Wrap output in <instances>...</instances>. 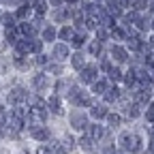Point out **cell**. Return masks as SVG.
Instances as JSON below:
<instances>
[{
  "instance_id": "45",
  "label": "cell",
  "mask_w": 154,
  "mask_h": 154,
  "mask_svg": "<svg viewBox=\"0 0 154 154\" xmlns=\"http://www.w3.org/2000/svg\"><path fill=\"white\" fill-rule=\"evenodd\" d=\"M101 69H103V71H109V69H111V64H109V60H103V64H101Z\"/></svg>"
},
{
  "instance_id": "46",
  "label": "cell",
  "mask_w": 154,
  "mask_h": 154,
  "mask_svg": "<svg viewBox=\"0 0 154 154\" xmlns=\"http://www.w3.org/2000/svg\"><path fill=\"white\" fill-rule=\"evenodd\" d=\"M7 135V131H5V126H0V137H5Z\"/></svg>"
},
{
  "instance_id": "11",
  "label": "cell",
  "mask_w": 154,
  "mask_h": 154,
  "mask_svg": "<svg viewBox=\"0 0 154 154\" xmlns=\"http://www.w3.org/2000/svg\"><path fill=\"white\" fill-rule=\"evenodd\" d=\"M111 56H113V58H116L118 62H124L126 58H128L126 49H124V47H120V45H113V49H111Z\"/></svg>"
},
{
  "instance_id": "43",
  "label": "cell",
  "mask_w": 154,
  "mask_h": 154,
  "mask_svg": "<svg viewBox=\"0 0 154 154\" xmlns=\"http://www.w3.org/2000/svg\"><path fill=\"white\" fill-rule=\"evenodd\" d=\"M146 118H148V120H150V122L154 124V109H150V111L146 113Z\"/></svg>"
},
{
  "instance_id": "31",
  "label": "cell",
  "mask_w": 154,
  "mask_h": 154,
  "mask_svg": "<svg viewBox=\"0 0 154 154\" xmlns=\"http://www.w3.org/2000/svg\"><path fill=\"white\" fill-rule=\"evenodd\" d=\"M28 13H30V5H22V7L17 9V17H19V19H22V17H26Z\"/></svg>"
},
{
  "instance_id": "8",
  "label": "cell",
  "mask_w": 154,
  "mask_h": 154,
  "mask_svg": "<svg viewBox=\"0 0 154 154\" xmlns=\"http://www.w3.org/2000/svg\"><path fill=\"white\" fill-rule=\"evenodd\" d=\"M32 82H34V86L41 90V92H43L45 88H49V79H47V75H45V73H36Z\"/></svg>"
},
{
  "instance_id": "7",
  "label": "cell",
  "mask_w": 154,
  "mask_h": 154,
  "mask_svg": "<svg viewBox=\"0 0 154 154\" xmlns=\"http://www.w3.org/2000/svg\"><path fill=\"white\" fill-rule=\"evenodd\" d=\"M150 99H152L150 88H143V90H139V92H135V103H137L139 107H141V105H146Z\"/></svg>"
},
{
  "instance_id": "18",
  "label": "cell",
  "mask_w": 154,
  "mask_h": 154,
  "mask_svg": "<svg viewBox=\"0 0 154 154\" xmlns=\"http://www.w3.org/2000/svg\"><path fill=\"white\" fill-rule=\"evenodd\" d=\"M118 96H120V90H118V88H109V90H105V101H107V103L116 101Z\"/></svg>"
},
{
  "instance_id": "54",
  "label": "cell",
  "mask_w": 154,
  "mask_h": 154,
  "mask_svg": "<svg viewBox=\"0 0 154 154\" xmlns=\"http://www.w3.org/2000/svg\"><path fill=\"white\" fill-rule=\"evenodd\" d=\"M22 154H26V152H22Z\"/></svg>"
},
{
  "instance_id": "4",
  "label": "cell",
  "mask_w": 154,
  "mask_h": 154,
  "mask_svg": "<svg viewBox=\"0 0 154 154\" xmlns=\"http://www.w3.org/2000/svg\"><path fill=\"white\" fill-rule=\"evenodd\" d=\"M88 137L92 141H99V139L107 137V128L105 126H99V124H88Z\"/></svg>"
},
{
  "instance_id": "35",
  "label": "cell",
  "mask_w": 154,
  "mask_h": 154,
  "mask_svg": "<svg viewBox=\"0 0 154 154\" xmlns=\"http://www.w3.org/2000/svg\"><path fill=\"white\" fill-rule=\"evenodd\" d=\"M69 15H71V11L62 9V11H58V13H56V19H58V22H62V19H66Z\"/></svg>"
},
{
  "instance_id": "42",
  "label": "cell",
  "mask_w": 154,
  "mask_h": 154,
  "mask_svg": "<svg viewBox=\"0 0 154 154\" xmlns=\"http://www.w3.org/2000/svg\"><path fill=\"white\" fill-rule=\"evenodd\" d=\"M36 154H51V150H49V148H45V146H41V148L36 150Z\"/></svg>"
},
{
  "instance_id": "53",
  "label": "cell",
  "mask_w": 154,
  "mask_h": 154,
  "mask_svg": "<svg viewBox=\"0 0 154 154\" xmlns=\"http://www.w3.org/2000/svg\"><path fill=\"white\" fill-rule=\"evenodd\" d=\"M152 28H154V19H152Z\"/></svg>"
},
{
  "instance_id": "22",
  "label": "cell",
  "mask_w": 154,
  "mask_h": 154,
  "mask_svg": "<svg viewBox=\"0 0 154 154\" xmlns=\"http://www.w3.org/2000/svg\"><path fill=\"white\" fill-rule=\"evenodd\" d=\"M105 118H107L109 126H113V128H116V126H120V116H118V113H107Z\"/></svg>"
},
{
  "instance_id": "51",
  "label": "cell",
  "mask_w": 154,
  "mask_h": 154,
  "mask_svg": "<svg viewBox=\"0 0 154 154\" xmlns=\"http://www.w3.org/2000/svg\"><path fill=\"white\" fill-rule=\"evenodd\" d=\"M66 2H77V0H66Z\"/></svg>"
},
{
  "instance_id": "38",
  "label": "cell",
  "mask_w": 154,
  "mask_h": 154,
  "mask_svg": "<svg viewBox=\"0 0 154 154\" xmlns=\"http://www.w3.org/2000/svg\"><path fill=\"white\" fill-rule=\"evenodd\" d=\"M131 7H133L135 11H143V9H146V2H143V0H135Z\"/></svg>"
},
{
  "instance_id": "25",
  "label": "cell",
  "mask_w": 154,
  "mask_h": 154,
  "mask_svg": "<svg viewBox=\"0 0 154 154\" xmlns=\"http://www.w3.org/2000/svg\"><path fill=\"white\" fill-rule=\"evenodd\" d=\"M0 19H2V24H5L7 28H13V26H15V17H13V15H9V13H5Z\"/></svg>"
},
{
  "instance_id": "47",
  "label": "cell",
  "mask_w": 154,
  "mask_h": 154,
  "mask_svg": "<svg viewBox=\"0 0 154 154\" xmlns=\"http://www.w3.org/2000/svg\"><path fill=\"white\" fill-rule=\"evenodd\" d=\"M49 2H51V5H60V2H62V0H49Z\"/></svg>"
},
{
  "instance_id": "21",
  "label": "cell",
  "mask_w": 154,
  "mask_h": 154,
  "mask_svg": "<svg viewBox=\"0 0 154 154\" xmlns=\"http://www.w3.org/2000/svg\"><path fill=\"white\" fill-rule=\"evenodd\" d=\"M107 113H109V111H107L103 105H99V107L94 105V107H92V116H94V118H105Z\"/></svg>"
},
{
  "instance_id": "14",
  "label": "cell",
  "mask_w": 154,
  "mask_h": 154,
  "mask_svg": "<svg viewBox=\"0 0 154 154\" xmlns=\"http://www.w3.org/2000/svg\"><path fill=\"white\" fill-rule=\"evenodd\" d=\"M7 126H9L13 133H19V131H22V126H24V122H22V120H17V118H13V116H9Z\"/></svg>"
},
{
  "instance_id": "2",
  "label": "cell",
  "mask_w": 154,
  "mask_h": 154,
  "mask_svg": "<svg viewBox=\"0 0 154 154\" xmlns=\"http://www.w3.org/2000/svg\"><path fill=\"white\" fill-rule=\"evenodd\" d=\"M69 99H71L75 105H79V107H86V105L92 103L90 96H88L84 90H77V88H71V90H69Z\"/></svg>"
},
{
  "instance_id": "5",
  "label": "cell",
  "mask_w": 154,
  "mask_h": 154,
  "mask_svg": "<svg viewBox=\"0 0 154 154\" xmlns=\"http://www.w3.org/2000/svg\"><path fill=\"white\" fill-rule=\"evenodd\" d=\"M26 99H28V92H26L24 88H13V90L9 92V103H13V105L24 103Z\"/></svg>"
},
{
  "instance_id": "10",
  "label": "cell",
  "mask_w": 154,
  "mask_h": 154,
  "mask_svg": "<svg viewBox=\"0 0 154 154\" xmlns=\"http://www.w3.org/2000/svg\"><path fill=\"white\" fill-rule=\"evenodd\" d=\"M30 135L34 139H38V141H45V139H49V131L47 128H43V126H36V128H32L30 131Z\"/></svg>"
},
{
  "instance_id": "3",
  "label": "cell",
  "mask_w": 154,
  "mask_h": 154,
  "mask_svg": "<svg viewBox=\"0 0 154 154\" xmlns=\"http://www.w3.org/2000/svg\"><path fill=\"white\" fill-rule=\"evenodd\" d=\"M71 124H73V128H77V131H84V128H88V118H86V113H82V111H73L71 113Z\"/></svg>"
},
{
  "instance_id": "19",
  "label": "cell",
  "mask_w": 154,
  "mask_h": 154,
  "mask_svg": "<svg viewBox=\"0 0 154 154\" xmlns=\"http://www.w3.org/2000/svg\"><path fill=\"white\" fill-rule=\"evenodd\" d=\"M120 13H122V11H120V7H118V5H116L113 0H111V2H109V7H107V15H109V17H120Z\"/></svg>"
},
{
  "instance_id": "34",
  "label": "cell",
  "mask_w": 154,
  "mask_h": 154,
  "mask_svg": "<svg viewBox=\"0 0 154 154\" xmlns=\"http://www.w3.org/2000/svg\"><path fill=\"white\" fill-rule=\"evenodd\" d=\"M79 143H82V148H84V150H90L94 141H92L90 137H82V139H79Z\"/></svg>"
},
{
  "instance_id": "32",
  "label": "cell",
  "mask_w": 154,
  "mask_h": 154,
  "mask_svg": "<svg viewBox=\"0 0 154 154\" xmlns=\"http://www.w3.org/2000/svg\"><path fill=\"white\" fill-rule=\"evenodd\" d=\"M96 36H99V43H103L105 38L109 36V32H107L105 28H96Z\"/></svg>"
},
{
  "instance_id": "49",
  "label": "cell",
  "mask_w": 154,
  "mask_h": 154,
  "mask_svg": "<svg viewBox=\"0 0 154 154\" xmlns=\"http://www.w3.org/2000/svg\"><path fill=\"white\" fill-rule=\"evenodd\" d=\"M150 47H154V36H152V38H150Z\"/></svg>"
},
{
  "instance_id": "36",
  "label": "cell",
  "mask_w": 154,
  "mask_h": 154,
  "mask_svg": "<svg viewBox=\"0 0 154 154\" xmlns=\"http://www.w3.org/2000/svg\"><path fill=\"white\" fill-rule=\"evenodd\" d=\"M41 41H34V38H30V51H41Z\"/></svg>"
},
{
  "instance_id": "40",
  "label": "cell",
  "mask_w": 154,
  "mask_h": 154,
  "mask_svg": "<svg viewBox=\"0 0 154 154\" xmlns=\"http://www.w3.org/2000/svg\"><path fill=\"white\" fill-rule=\"evenodd\" d=\"M84 41H86L84 36H73V45H75V47H82V45H84Z\"/></svg>"
},
{
  "instance_id": "20",
  "label": "cell",
  "mask_w": 154,
  "mask_h": 154,
  "mask_svg": "<svg viewBox=\"0 0 154 154\" xmlns=\"http://www.w3.org/2000/svg\"><path fill=\"white\" fill-rule=\"evenodd\" d=\"M5 38H7V43H9V45H15V43H17L15 28H7V32H5Z\"/></svg>"
},
{
  "instance_id": "1",
  "label": "cell",
  "mask_w": 154,
  "mask_h": 154,
  "mask_svg": "<svg viewBox=\"0 0 154 154\" xmlns=\"http://www.w3.org/2000/svg\"><path fill=\"white\" fill-rule=\"evenodd\" d=\"M120 141H122V148L128 150V152H141V137L135 133H122L120 135Z\"/></svg>"
},
{
  "instance_id": "9",
  "label": "cell",
  "mask_w": 154,
  "mask_h": 154,
  "mask_svg": "<svg viewBox=\"0 0 154 154\" xmlns=\"http://www.w3.org/2000/svg\"><path fill=\"white\" fill-rule=\"evenodd\" d=\"M19 30H22V34H24L26 38H32V36L36 34V26H34V24H30V22L19 24Z\"/></svg>"
},
{
  "instance_id": "28",
  "label": "cell",
  "mask_w": 154,
  "mask_h": 154,
  "mask_svg": "<svg viewBox=\"0 0 154 154\" xmlns=\"http://www.w3.org/2000/svg\"><path fill=\"white\" fill-rule=\"evenodd\" d=\"M54 36H56V30H54L51 26H47V28L43 30V38H45V41H54Z\"/></svg>"
},
{
  "instance_id": "48",
  "label": "cell",
  "mask_w": 154,
  "mask_h": 154,
  "mask_svg": "<svg viewBox=\"0 0 154 154\" xmlns=\"http://www.w3.org/2000/svg\"><path fill=\"white\" fill-rule=\"evenodd\" d=\"M148 131H150V135H154V124H152V126H148Z\"/></svg>"
},
{
  "instance_id": "23",
  "label": "cell",
  "mask_w": 154,
  "mask_h": 154,
  "mask_svg": "<svg viewBox=\"0 0 154 154\" xmlns=\"http://www.w3.org/2000/svg\"><path fill=\"white\" fill-rule=\"evenodd\" d=\"M73 66H75L77 71L86 66V64H84V56H82V54H75V56H73Z\"/></svg>"
},
{
  "instance_id": "16",
  "label": "cell",
  "mask_w": 154,
  "mask_h": 154,
  "mask_svg": "<svg viewBox=\"0 0 154 154\" xmlns=\"http://www.w3.org/2000/svg\"><path fill=\"white\" fill-rule=\"evenodd\" d=\"M32 7H34V11H36V15H38V17H43V15H45V11H47V2H45V0H34Z\"/></svg>"
},
{
  "instance_id": "26",
  "label": "cell",
  "mask_w": 154,
  "mask_h": 154,
  "mask_svg": "<svg viewBox=\"0 0 154 154\" xmlns=\"http://www.w3.org/2000/svg\"><path fill=\"white\" fill-rule=\"evenodd\" d=\"M45 73L60 75V73H62V66H60V64H45Z\"/></svg>"
},
{
  "instance_id": "6",
  "label": "cell",
  "mask_w": 154,
  "mask_h": 154,
  "mask_svg": "<svg viewBox=\"0 0 154 154\" xmlns=\"http://www.w3.org/2000/svg\"><path fill=\"white\" fill-rule=\"evenodd\" d=\"M82 82L84 84H90V82H94V77H96V66L94 64H88V66H84L82 69Z\"/></svg>"
},
{
  "instance_id": "24",
  "label": "cell",
  "mask_w": 154,
  "mask_h": 154,
  "mask_svg": "<svg viewBox=\"0 0 154 154\" xmlns=\"http://www.w3.org/2000/svg\"><path fill=\"white\" fill-rule=\"evenodd\" d=\"M58 34H60V38H64V41H73V28H69V26L62 28Z\"/></svg>"
},
{
  "instance_id": "27",
  "label": "cell",
  "mask_w": 154,
  "mask_h": 154,
  "mask_svg": "<svg viewBox=\"0 0 154 154\" xmlns=\"http://www.w3.org/2000/svg\"><path fill=\"white\" fill-rule=\"evenodd\" d=\"M109 79H111V82H120V79H122L120 69H109Z\"/></svg>"
},
{
  "instance_id": "33",
  "label": "cell",
  "mask_w": 154,
  "mask_h": 154,
  "mask_svg": "<svg viewBox=\"0 0 154 154\" xmlns=\"http://www.w3.org/2000/svg\"><path fill=\"white\" fill-rule=\"evenodd\" d=\"M124 82H126V86H135V82H137V79H135V73H133V69H131V71L126 73Z\"/></svg>"
},
{
  "instance_id": "44",
  "label": "cell",
  "mask_w": 154,
  "mask_h": 154,
  "mask_svg": "<svg viewBox=\"0 0 154 154\" xmlns=\"http://www.w3.org/2000/svg\"><path fill=\"white\" fill-rule=\"evenodd\" d=\"M36 64H47V58L45 56H38L36 58Z\"/></svg>"
},
{
  "instance_id": "41",
  "label": "cell",
  "mask_w": 154,
  "mask_h": 154,
  "mask_svg": "<svg viewBox=\"0 0 154 154\" xmlns=\"http://www.w3.org/2000/svg\"><path fill=\"white\" fill-rule=\"evenodd\" d=\"M90 51H92V54H99V51H101V43H99V41H94V43L90 45Z\"/></svg>"
},
{
  "instance_id": "29",
  "label": "cell",
  "mask_w": 154,
  "mask_h": 154,
  "mask_svg": "<svg viewBox=\"0 0 154 154\" xmlns=\"http://www.w3.org/2000/svg\"><path fill=\"white\" fill-rule=\"evenodd\" d=\"M75 148V139L71 137V135H66V137H64V152H71Z\"/></svg>"
},
{
  "instance_id": "15",
  "label": "cell",
  "mask_w": 154,
  "mask_h": 154,
  "mask_svg": "<svg viewBox=\"0 0 154 154\" xmlns=\"http://www.w3.org/2000/svg\"><path fill=\"white\" fill-rule=\"evenodd\" d=\"M15 47H17V54H28L30 51V41H28V38H19V41L15 43Z\"/></svg>"
},
{
  "instance_id": "17",
  "label": "cell",
  "mask_w": 154,
  "mask_h": 154,
  "mask_svg": "<svg viewBox=\"0 0 154 154\" xmlns=\"http://www.w3.org/2000/svg\"><path fill=\"white\" fill-rule=\"evenodd\" d=\"M92 90H94L96 94H103V92L107 90V84H105L103 79H94V82H92Z\"/></svg>"
},
{
  "instance_id": "37",
  "label": "cell",
  "mask_w": 154,
  "mask_h": 154,
  "mask_svg": "<svg viewBox=\"0 0 154 154\" xmlns=\"http://www.w3.org/2000/svg\"><path fill=\"white\" fill-rule=\"evenodd\" d=\"M7 120H9V113L0 107V126H7Z\"/></svg>"
},
{
  "instance_id": "50",
  "label": "cell",
  "mask_w": 154,
  "mask_h": 154,
  "mask_svg": "<svg viewBox=\"0 0 154 154\" xmlns=\"http://www.w3.org/2000/svg\"><path fill=\"white\" fill-rule=\"evenodd\" d=\"M143 154H154V152H152V150H148V152H143Z\"/></svg>"
},
{
  "instance_id": "52",
  "label": "cell",
  "mask_w": 154,
  "mask_h": 154,
  "mask_svg": "<svg viewBox=\"0 0 154 154\" xmlns=\"http://www.w3.org/2000/svg\"><path fill=\"white\" fill-rule=\"evenodd\" d=\"M150 9H152V11H154V2H152V7H150Z\"/></svg>"
},
{
  "instance_id": "12",
  "label": "cell",
  "mask_w": 154,
  "mask_h": 154,
  "mask_svg": "<svg viewBox=\"0 0 154 154\" xmlns=\"http://www.w3.org/2000/svg\"><path fill=\"white\" fill-rule=\"evenodd\" d=\"M54 58L62 62L64 58H69V47H66V45H56V47H54Z\"/></svg>"
},
{
  "instance_id": "39",
  "label": "cell",
  "mask_w": 154,
  "mask_h": 154,
  "mask_svg": "<svg viewBox=\"0 0 154 154\" xmlns=\"http://www.w3.org/2000/svg\"><path fill=\"white\" fill-rule=\"evenodd\" d=\"M111 36H116V38H124L126 34H124V30H120V28H111Z\"/></svg>"
},
{
  "instance_id": "30",
  "label": "cell",
  "mask_w": 154,
  "mask_h": 154,
  "mask_svg": "<svg viewBox=\"0 0 154 154\" xmlns=\"http://www.w3.org/2000/svg\"><path fill=\"white\" fill-rule=\"evenodd\" d=\"M137 116H139V105L137 103L128 105V118H137Z\"/></svg>"
},
{
  "instance_id": "13",
  "label": "cell",
  "mask_w": 154,
  "mask_h": 154,
  "mask_svg": "<svg viewBox=\"0 0 154 154\" xmlns=\"http://www.w3.org/2000/svg\"><path fill=\"white\" fill-rule=\"evenodd\" d=\"M47 107L54 111V113H60L62 109H60V99H58V94H51L49 99H47Z\"/></svg>"
}]
</instances>
